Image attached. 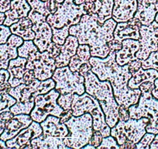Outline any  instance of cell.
<instances>
[{"instance_id": "obj_1", "label": "cell", "mask_w": 158, "mask_h": 149, "mask_svg": "<svg viewBox=\"0 0 158 149\" xmlns=\"http://www.w3.org/2000/svg\"><path fill=\"white\" fill-rule=\"evenodd\" d=\"M89 62L92 65V71L95 73L101 81L110 82L113 89V94L118 106L129 108L132 105L138 103L140 97L139 89H130L128 82L132 77L129 70V65L121 66L115 61V51H110L105 58L91 57Z\"/></svg>"}, {"instance_id": "obj_2", "label": "cell", "mask_w": 158, "mask_h": 149, "mask_svg": "<svg viewBox=\"0 0 158 149\" xmlns=\"http://www.w3.org/2000/svg\"><path fill=\"white\" fill-rule=\"evenodd\" d=\"M116 25L112 18L100 23L96 13L85 14L78 23L70 27L69 34L77 37L79 45H89L92 57L105 58L110 52L107 44L114 39L113 32Z\"/></svg>"}, {"instance_id": "obj_3", "label": "cell", "mask_w": 158, "mask_h": 149, "mask_svg": "<svg viewBox=\"0 0 158 149\" xmlns=\"http://www.w3.org/2000/svg\"><path fill=\"white\" fill-rule=\"evenodd\" d=\"M84 76L85 92L98 100L105 114L106 123L112 128L118 121L119 106L114 96L110 82L99 80L92 70L88 71Z\"/></svg>"}, {"instance_id": "obj_4", "label": "cell", "mask_w": 158, "mask_h": 149, "mask_svg": "<svg viewBox=\"0 0 158 149\" xmlns=\"http://www.w3.org/2000/svg\"><path fill=\"white\" fill-rule=\"evenodd\" d=\"M71 109L74 117H78L85 113H89L92 117L93 130L101 132L103 137L110 135L111 128L106 123L102 109L98 100L90 94L86 92L82 95L73 93Z\"/></svg>"}, {"instance_id": "obj_5", "label": "cell", "mask_w": 158, "mask_h": 149, "mask_svg": "<svg viewBox=\"0 0 158 149\" xmlns=\"http://www.w3.org/2000/svg\"><path fill=\"white\" fill-rule=\"evenodd\" d=\"M69 133L64 138L66 145L70 148L79 149L89 144L93 133L92 117L89 113L78 117L72 116L64 123Z\"/></svg>"}, {"instance_id": "obj_6", "label": "cell", "mask_w": 158, "mask_h": 149, "mask_svg": "<svg viewBox=\"0 0 158 149\" xmlns=\"http://www.w3.org/2000/svg\"><path fill=\"white\" fill-rule=\"evenodd\" d=\"M129 112L130 118H148L149 123L146 127L147 132L158 134V99L153 97L151 92H142L138 103L130 106Z\"/></svg>"}, {"instance_id": "obj_7", "label": "cell", "mask_w": 158, "mask_h": 149, "mask_svg": "<svg viewBox=\"0 0 158 149\" xmlns=\"http://www.w3.org/2000/svg\"><path fill=\"white\" fill-rule=\"evenodd\" d=\"M86 14L84 3L77 5L74 0H64L59 4L57 11L47 16V22L51 27L62 28L64 26L76 25L82 15Z\"/></svg>"}, {"instance_id": "obj_8", "label": "cell", "mask_w": 158, "mask_h": 149, "mask_svg": "<svg viewBox=\"0 0 158 149\" xmlns=\"http://www.w3.org/2000/svg\"><path fill=\"white\" fill-rule=\"evenodd\" d=\"M149 119L142 117L139 119L130 118L127 121H118L117 124L111 128L112 135L119 145H122L127 140L137 144L143 135L147 133L146 127L148 124Z\"/></svg>"}, {"instance_id": "obj_9", "label": "cell", "mask_w": 158, "mask_h": 149, "mask_svg": "<svg viewBox=\"0 0 158 149\" xmlns=\"http://www.w3.org/2000/svg\"><path fill=\"white\" fill-rule=\"evenodd\" d=\"M52 79L55 82L54 89L60 94L77 93L82 95L85 92V76L77 71L73 72L68 65L56 68Z\"/></svg>"}, {"instance_id": "obj_10", "label": "cell", "mask_w": 158, "mask_h": 149, "mask_svg": "<svg viewBox=\"0 0 158 149\" xmlns=\"http://www.w3.org/2000/svg\"><path fill=\"white\" fill-rule=\"evenodd\" d=\"M60 93L55 89L45 94H40L35 97L34 107L30 115L33 121L41 123L49 115L60 118L64 109L57 103Z\"/></svg>"}, {"instance_id": "obj_11", "label": "cell", "mask_w": 158, "mask_h": 149, "mask_svg": "<svg viewBox=\"0 0 158 149\" xmlns=\"http://www.w3.org/2000/svg\"><path fill=\"white\" fill-rule=\"evenodd\" d=\"M55 88V82L52 78L40 81L36 79L30 84L22 83L16 87H12L9 94L19 103H28L35 100V97L40 94H45Z\"/></svg>"}, {"instance_id": "obj_12", "label": "cell", "mask_w": 158, "mask_h": 149, "mask_svg": "<svg viewBox=\"0 0 158 149\" xmlns=\"http://www.w3.org/2000/svg\"><path fill=\"white\" fill-rule=\"evenodd\" d=\"M28 16L33 23L32 30L35 32L33 43L40 51H47L48 47L52 43V28L47 22V16L36 12L30 10Z\"/></svg>"}, {"instance_id": "obj_13", "label": "cell", "mask_w": 158, "mask_h": 149, "mask_svg": "<svg viewBox=\"0 0 158 149\" xmlns=\"http://www.w3.org/2000/svg\"><path fill=\"white\" fill-rule=\"evenodd\" d=\"M139 34L140 48L136 56L137 59L143 61L150 53L158 50V23L154 20L149 25H142L139 28Z\"/></svg>"}, {"instance_id": "obj_14", "label": "cell", "mask_w": 158, "mask_h": 149, "mask_svg": "<svg viewBox=\"0 0 158 149\" xmlns=\"http://www.w3.org/2000/svg\"><path fill=\"white\" fill-rule=\"evenodd\" d=\"M26 68L33 70L35 77L40 81L52 78L56 68L55 59L50 56L48 51L40 52L33 62H27Z\"/></svg>"}, {"instance_id": "obj_15", "label": "cell", "mask_w": 158, "mask_h": 149, "mask_svg": "<svg viewBox=\"0 0 158 149\" xmlns=\"http://www.w3.org/2000/svg\"><path fill=\"white\" fill-rule=\"evenodd\" d=\"M43 130L40 124L33 121L29 127L24 128L17 135L6 141L8 148H33L31 141L42 134Z\"/></svg>"}, {"instance_id": "obj_16", "label": "cell", "mask_w": 158, "mask_h": 149, "mask_svg": "<svg viewBox=\"0 0 158 149\" xmlns=\"http://www.w3.org/2000/svg\"><path fill=\"white\" fill-rule=\"evenodd\" d=\"M23 39L12 33L6 43L0 45V69H7L10 61L18 57V48L23 45Z\"/></svg>"}, {"instance_id": "obj_17", "label": "cell", "mask_w": 158, "mask_h": 149, "mask_svg": "<svg viewBox=\"0 0 158 149\" xmlns=\"http://www.w3.org/2000/svg\"><path fill=\"white\" fill-rule=\"evenodd\" d=\"M142 26L140 21L133 17L127 22L117 23L114 30V39L122 42L126 39L139 40L140 37L139 28Z\"/></svg>"}, {"instance_id": "obj_18", "label": "cell", "mask_w": 158, "mask_h": 149, "mask_svg": "<svg viewBox=\"0 0 158 149\" xmlns=\"http://www.w3.org/2000/svg\"><path fill=\"white\" fill-rule=\"evenodd\" d=\"M137 0H114L112 18L116 23L127 22L134 17Z\"/></svg>"}, {"instance_id": "obj_19", "label": "cell", "mask_w": 158, "mask_h": 149, "mask_svg": "<svg viewBox=\"0 0 158 149\" xmlns=\"http://www.w3.org/2000/svg\"><path fill=\"white\" fill-rule=\"evenodd\" d=\"M33 122L30 114L14 115L9 122L6 124L5 130L0 136V138L6 141L17 135L23 129L27 128Z\"/></svg>"}, {"instance_id": "obj_20", "label": "cell", "mask_w": 158, "mask_h": 149, "mask_svg": "<svg viewBox=\"0 0 158 149\" xmlns=\"http://www.w3.org/2000/svg\"><path fill=\"white\" fill-rule=\"evenodd\" d=\"M157 13V0H137V10L134 17L139 19L142 25H149L153 22Z\"/></svg>"}, {"instance_id": "obj_21", "label": "cell", "mask_w": 158, "mask_h": 149, "mask_svg": "<svg viewBox=\"0 0 158 149\" xmlns=\"http://www.w3.org/2000/svg\"><path fill=\"white\" fill-rule=\"evenodd\" d=\"M140 44L139 40L126 39L122 41V48L115 51V61L121 66L136 60V53L139 51Z\"/></svg>"}, {"instance_id": "obj_22", "label": "cell", "mask_w": 158, "mask_h": 149, "mask_svg": "<svg viewBox=\"0 0 158 149\" xmlns=\"http://www.w3.org/2000/svg\"><path fill=\"white\" fill-rule=\"evenodd\" d=\"M40 124L43 130L42 134L44 137L51 136L64 138L69 133L66 124L60 123V118L53 115H49L44 121Z\"/></svg>"}, {"instance_id": "obj_23", "label": "cell", "mask_w": 158, "mask_h": 149, "mask_svg": "<svg viewBox=\"0 0 158 149\" xmlns=\"http://www.w3.org/2000/svg\"><path fill=\"white\" fill-rule=\"evenodd\" d=\"M31 7L27 0H11L10 10L5 13L6 19L3 24L10 27L19 20L21 18L28 16Z\"/></svg>"}, {"instance_id": "obj_24", "label": "cell", "mask_w": 158, "mask_h": 149, "mask_svg": "<svg viewBox=\"0 0 158 149\" xmlns=\"http://www.w3.org/2000/svg\"><path fill=\"white\" fill-rule=\"evenodd\" d=\"M79 43L77 38L73 35H69L67 37L64 44L60 45V52L57 57H55L56 68L68 66L71 57L76 54L77 48Z\"/></svg>"}, {"instance_id": "obj_25", "label": "cell", "mask_w": 158, "mask_h": 149, "mask_svg": "<svg viewBox=\"0 0 158 149\" xmlns=\"http://www.w3.org/2000/svg\"><path fill=\"white\" fill-rule=\"evenodd\" d=\"M27 58L18 56L10 61L7 70L10 72L9 83L11 87H16L23 83V74L26 71Z\"/></svg>"}, {"instance_id": "obj_26", "label": "cell", "mask_w": 158, "mask_h": 149, "mask_svg": "<svg viewBox=\"0 0 158 149\" xmlns=\"http://www.w3.org/2000/svg\"><path fill=\"white\" fill-rule=\"evenodd\" d=\"M33 23L28 16L21 18L18 22L10 27L11 33L17 35L23 39V40H33L35 32L32 30Z\"/></svg>"}, {"instance_id": "obj_27", "label": "cell", "mask_w": 158, "mask_h": 149, "mask_svg": "<svg viewBox=\"0 0 158 149\" xmlns=\"http://www.w3.org/2000/svg\"><path fill=\"white\" fill-rule=\"evenodd\" d=\"M158 78V71L153 68L143 69L141 67L137 71L132 74L128 82L130 89H139V86L145 82H154Z\"/></svg>"}, {"instance_id": "obj_28", "label": "cell", "mask_w": 158, "mask_h": 149, "mask_svg": "<svg viewBox=\"0 0 158 149\" xmlns=\"http://www.w3.org/2000/svg\"><path fill=\"white\" fill-rule=\"evenodd\" d=\"M33 148H51V149H67L70 148L66 145L64 138L54 137H44L40 134L37 138L31 141Z\"/></svg>"}, {"instance_id": "obj_29", "label": "cell", "mask_w": 158, "mask_h": 149, "mask_svg": "<svg viewBox=\"0 0 158 149\" xmlns=\"http://www.w3.org/2000/svg\"><path fill=\"white\" fill-rule=\"evenodd\" d=\"M95 3L94 13L98 15V21L104 23L107 19L112 18L114 0H92Z\"/></svg>"}, {"instance_id": "obj_30", "label": "cell", "mask_w": 158, "mask_h": 149, "mask_svg": "<svg viewBox=\"0 0 158 149\" xmlns=\"http://www.w3.org/2000/svg\"><path fill=\"white\" fill-rule=\"evenodd\" d=\"M52 28V41L57 45H63L66 40L67 37L69 36V26H64L62 28Z\"/></svg>"}, {"instance_id": "obj_31", "label": "cell", "mask_w": 158, "mask_h": 149, "mask_svg": "<svg viewBox=\"0 0 158 149\" xmlns=\"http://www.w3.org/2000/svg\"><path fill=\"white\" fill-rule=\"evenodd\" d=\"M35 100L28 103H19L16 102L10 107V111L14 115L17 114H30L32 109L34 107Z\"/></svg>"}, {"instance_id": "obj_32", "label": "cell", "mask_w": 158, "mask_h": 149, "mask_svg": "<svg viewBox=\"0 0 158 149\" xmlns=\"http://www.w3.org/2000/svg\"><path fill=\"white\" fill-rule=\"evenodd\" d=\"M142 68L143 69L153 68L158 71V50L150 53L147 59L142 61Z\"/></svg>"}, {"instance_id": "obj_33", "label": "cell", "mask_w": 158, "mask_h": 149, "mask_svg": "<svg viewBox=\"0 0 158 149\" xmlns=\"http://www.w3.org/2000/svg\"><path fill=\"white\" fill-rule=\"evenodd\" d=\"M16 103V100L13 98L9 93L2 95V99L0 100V113L6 110H9L13 105Z\"/></svg>"}, {"instance_id": "obj_34", "label": "cell", "mask_w": 158, "mask_h": 149, "mask_svg": "<svg viewBox=\"0 0 158 149\" xmlns=\"http://www.w3.org/2000/svg\"><path fill=\"white\" fill-rule=\"evenodd\" d=\"M76 54L79 57L84 63L89 62V59L92 57L90 51V47L88 45H79L77 48Z\"/></svg>"}, {"instance_id": "obj_35", "label": "cell", "mask_w": 158, "mask_h": 149, "mask_svg": "<svg viewBox=\"0 0 158 149\" xmlns=\"http://www.w3.org/2000/svg\"><path fill=\"white\" fill-rule=\"evenodd\" d=\"M117 148L120 149V145L117 143L116 140L112 136L109 135L107 137H103L102 141L101 144L97 147V149H102V148Z\"/></svg>"}, {"instance_id": "obj_36", "label": "cell", "mask_w": 158, "mask_h": 149, "mask_svg": "<svg viewBox=\"0 0 158 149\" xmlns=\"http://www.w3.org/2000/svg\"><path fill=\"white\" fill-rule=\"evenodd\" d=\"M154 134L152 133H147L143 135L142 138L140 139V141L136 144V148L138 149H149L150 148V144L152 143L153 140L155 138Z\"/></svg>"}, {"instance_id": "obj_37", "label": "cell", "mask_w": 158, "mask_h": 149, "mask_svg": "<svg viewBox=\"0 0 158 149\" xmlns=\"http://www.w3.org/2000/svg\"><path fill=\"white\" fill-rule=\"evenodd\" d=\"M73 100V94H60L57 98V103L63 109H71V102Z\"/></svg>"}, {"instance_id": "obj_38", "label": "cell", "mask_w": 158, "mask_h": 149, "mask_svg": "<svg viewBox=\"0 0 158 149\" xmlns=\"http://www.w3.org/2000/svg\"><path fill=\"white\" fill-rule=\"evenodd\" d=\"M12 34L10 27L5 26L4 24L0 25V45L6 43L9 37Z\"/></svg>"}, {"instance_id": "obj_39", "label": "cell", "mask_w": 158, "mask_h": 149, "mask_svg": "<svg viewBox=\"0 0 158 149\" xmlns=\"http://www.w3.org/2000/svg\"><path fill=\"white\" fill-rule=\"evenodd\" d=\"M102 138L103 136L101 132L98 131V130H93V133H92L89 144H90L91 145L95 147V148H97L101 144L102 141Z\"/></svg>"}, {"instance_id": "obj_40", "label": "cell", "mask_w": 158, "mask_h": 149, "mask_svg": "<svg viewBox=\"0 0 158 149\" xmlns=\"http://www.w3.org/2000/svg\"><path fill=\"white\" fill-rule=\"evenodd\" d=\"M83 63L84 62L79 58L77 54H74V56L71 57L69 64H68V67L71 69V71H72L73 72H75V71H78L79 68Z\"/></svg>"}, {"instance_id": "obj_41", "label": "cell", "mask_w": 158, "mask_h": 149, "mask_svg": "<svg viewBox=\"0 0 158 149\" xmlns=\"http://www.w3.org/2000/svg\"><path fill=\"white\" fill-rule=\"evenodd\" d=\"M47 51L49 52L50 56H51V57L55 59V57H57L60 52V45H57V44L54 43V42L52 41V43L50 45V46L48 47Z\"/></svg>"}, {"instance_id": "obj_42", "label": "cell", "mask_w": 158, "mask_h": 149, "mask_svg": "<svg viewBox=\"0 0 158 149\" xmlns=\"http://www.w3.org/2000/svg\"><path fill=\"white\" fill-rule=\"evenodd\" d=\"M130 119L129 108L124 106H119L118 108V121H127Z\"/></svg>"}, {"instance_id": "obj_43", "label": "cell", "mask_w": 158, "mask_h": 149, "mask_svg": "<svg viewBox=\"0 0 158 149\" xmlns=\"http://www.w3.org/2000/svg\"><path fill=\"white\" fill-rule=\"evenodd\" d=\"M36 79L35 77V74L33 70L30 69H26L25 73L23 74V84L29 85L32 83L33 81Z\"/></svg>"}, {"instance_id": "obj_44", "label": "cell", "mask_w": 158, "mask_h": 149, "mask_svg": "<svg viewBox=\"0 0 158 149\" xmlns=\"http://www.w3.org/2000/svg\"><path fill=\"white\" fill-rule=\"evenodd\" d=\"M128 65L130 72L133 74V73L137 71L138 70L142 67V61L139 60V59H136V60H134L133 61V62H130V63L128 64Z\"/></svg>"}, {"instance_id": "obj_45", "label": "cell", "mask_w": 158, "mask_h": 149, "mask_svg": "<svg viewBox=\"0 0 158 149\" xmlns=\"http://www.w3.org/2000/svg\"><path fill=\"white\" fill-rule=\"evenodd\" d=\"M107 45L109 50L112 51H117L122 48V42L118 41V40H115V39H112V40L108 42Z\"/></svg>"}, {"instance_id": "obj_46", "label": "cell", "mask_w": 158, "mask_h": 149, "mask_svg": "<svg viewBox=\"0 0 158 149\" xmlns=\"http://www.w3.org/2000/svg\"><path fill=\"white\" fill-rule=\"evenodd\" d=\"M13 117H14V114L10 111V109L6 110L4 111V112H2V113H0V121L6 124L7 122H9Z\"/></svg>"}, {"instance_id": "obj_47", "label": "cell", "mask_w": 158, "mask_h": 149, "mask_svg": "<svg viewBox=\"0 0 158 149\" xmlns=\"http://www.w3.org/2000/svg\"><path fill=\"white\" fill-rule=\"evenodd\" d=\"M154 88V82H145L139 86V89L142 92H151Z\"/></svg>"}, {"instance_id": "obj_48", "label": "cell", "mask_w": 158, "mask_h": 149, "mask_svg": "<svg viewBox=\"0 0 158 149\" xmlns=\"http://www.w3.org/2000/svg\"><path fill=\"white\" fill-rule=\"evenodd\" d=\"M73 116V112L72 109H64V111L62 112L61 115L60 117V123H63L64 124L66 121H68L71 117Z\"/></svg>"}, {"instance_id": "obj_49", "label": "cell", "mask_w": 158, "mask_h": 149, "mask_svg": "<svg viewBox=\"0 0 158 149\" xmlns=\"http://www.w3.org/2000/svg\"><path fill=\"white\" fill-rule=\"evenodd\" d=\"M9 79H10V72L8 70L4 69V68L0 69V85L8 82Z\"/></svg>"}, {"instance_id": "obj_50", "label": "cell", "mask_w": 158, "mask_h": 149, "mask_svg": "<svg viewBox=\"0 0 158 149\" xmlns=\"http://www.w3.org/2000/svg\"><path fill=\"white\" fill-rule=\"evenodd\" d=\"M91 69H92V65L90 64V62H85V63H83L82 65L80 66L77 72L84 76L85 74L88 71H90Z\"/></svg>"}, {"instance_id": "obj_51", "label": "cell", "mask_w": 158, "mask_h": 149, "mask_svg": "<svg viewBox=\"0 0 158 149\" xmlns=\"http://www.w3.org/2000/svg\"><path fill=\"white\" fill-rule=\"evenodd\" d=\"M11 6V0H0V12L6 13L10 10Z\"/></svg>"}, {"instance_id": "obj_52", "label": "cell", "mask_w": 158, "mask_h": 149, "mask_svg": "<svg viewBox=\"0 0 158 149\" xmlns=\"http://www.w3.org/2000/svg\"><path fill=\"white\" fill-rule=\"evenodd\" d=\"M11 86L9 83V82L3 83V84L0 85V95H4V94L9 93L10 89H11Z\"/></svg>"}, {"instance_id": "obj_53", "label": "cell", "mask_w": 158, "mask_h": 149, "mask_svg": "<svg viewBox=\"0 0 158 149\" xmlns=\"http://www.w3.org/2000/svg\"><path fill=\"white\" fill-rule=\"evenodd\" d=\"M120 148H136V144L130 140H127L123 144L120 145Z\"/></svg>"}, {"instance_id": "obj_54", "label": "cell", "mask_w": 158, "mask_h": 149, "mask_svg": "<svg viewBox=\"0 0 158 149\" xmlns=\"http://www.w3.org/2000/svg\"><path fill=\"white\" fill-rule=\"evenodd\" d=\"M152 95L156 99H158V78L154 81V88L151 91Z\"/></svg>"}, {"instance_id": "obj_55", "label": "cell", "mask_w": 158, "mask_h": 149, "mask_svg": "<svg viewBox=\"0 0 158 149\" xmlns=\"http://www.w3.org/2000/svg\"><path fill=\"white\" fill-rule=\"evenodd\" d=\"M150 149L158 148V134H156L155 135L154 139L153 140L152 143H151V144H150Z\"/></svg>"}, {"instance_id": "obj_56", "label": "cell", "mask_w": 158, "mask_h": 149, "mask_svg": "<svg viewBox=\"0 0 158 149\" xmlns=\"http://www.w3.org/2000/svg\"><path fill=\"white\" fill-rule=\"evenodd\" d=\"M56 1H57L58 3H62V2H63L64 0H56ZM74 2L77 4V5H81V4L84 3L86 0H74Z\"/></svg>"}, {"instance_id": "obj_57", "label": "cell", "mask_w": 158, "mask_h": 149, "mask_svg": "<svg viewBox=\"0 0 158 149\" xmlns=\"http://www.w3.org/2000/svg\"><path fill=\"white\" fill-rule=\"evenodd\" d=\"M5 19H6L5 13H1V12H0V25H1V24H3L4 21H5Z\"/></svg>"}, {"instance_id": "obj_58", "label": "cell", "mask_w": 158, "mask_h": 149, "mask_svg": "<svg viewBox=\"0 0 158 149\" xmlns=\"http://www.w3.org/2000/svg\"><path fill=\"white\" fill-rule=\"evenodd\" d=\"M0 148H8L6 144V141H2L1 138H0Z\"/></svg>"}, {"instance_id": "obj_59", "label": "cell", "mask_w": 158, "mask_h": 149, "mask_svg": "<svg viewBox=\"0 0 158 149\" xmlns=\"http://www.w3.org/2000/svg\"><path fill=\"white\" fill-rule=\"evenodd\" d=\"M5 127L6 124L0 121V136H1V134H2V132L4 131V130H5Z\"/></svg>"}, {"instance_id": "obj_60", "label": "cell", "mask_w": 158, "mask_h": 149, "mask_svg": "<svg viewBox=\"0 0 158 149\" xmlns=\"http://www.w3.org/2000/svg\"><path fill=\"white\" fill-rule=\"evenodd\" d=\"M157 2H158V0H157ZM155 21H156V23H158V13L156 15V17H155Z\"/></svg>"}, {"instance_id": "obj_61", "label": "cell", "mask_w": 158, "mask_h": 149, "mask_svg": "<svg viewBox=\"0 0 158 149\" xmlns=\"http://www.w3.org/2000/svg\"><path fill=\"white\" fill-rule=\"evenodd\" d=\"M2 95H0V100L2 99Z\"/></svg>"}, {"instance_id": "obj_62", "label": "cell", "mask_w": 158, "mask_h": 149, "mask_svg": "<svg viewBox=\"0 0 158 149\" xmlns=\"http://www.w3.org/2000/svg\"><path fill=\"white\" fill-rule=\"evenodd\" d=\"M42 1H47V0H42Z\"/></svg>"}]
</instances>
